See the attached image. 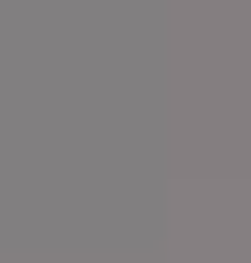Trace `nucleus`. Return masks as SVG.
<instances>
[]
</instances>
